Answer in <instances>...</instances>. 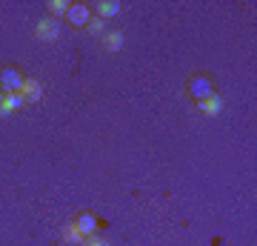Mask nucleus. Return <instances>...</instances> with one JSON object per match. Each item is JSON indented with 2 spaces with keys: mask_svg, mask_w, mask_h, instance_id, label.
<instances>
[{
  "mask_svg": "<svg viewBox=\"0 0 257 246\" xmlns=\"http://www.w3.org/2000/svg\"><path fill=\"white\" fill-rule=\"evenodd\" d=\"M66 18L72 26H89V20H92V9L86 6V3H72L69 12H66Z\"/></svg>",
  "mask_w": 257,
  "mask_h": 246,
  "instance_id": "3",
  "label": "nucleus"
},
{
  "mask_svg": "<svg viewBox=\"0 0 257 246\" xmlns=\"http://www.w3.org/2000/svg\"><path fill=\"white\" fill-rule=\"evenodd\" d=\"M57 35H60V23H57V18H43L35 26V37L37 40H43V43L57 40Z\"/></svg>",
  "mask_w": 257,
  "mask_h": 246,
  "instance_id": "2",
  "label": "nucleus"
},
{
  "mask_svg": "<svg viewBox=\"0 0 257 246\" xmlns=\"http://www.w3.org/2000/svg\"><path fill=\"white\" fill-rule=\"evenodd\" d=\"M189 92H192V98L197 103L206 101L209 95H214V89H211V80L209 77H192V83H189Z\"/></svg>",
  "mask_w": 257,
  "mask_h": 246,
  "instance_id": "5",
  "label": "nucleus"
},
{
  "mask_svg": "<svg viewBox=\"0 0 257 246\" xmlns=\"http://www.w3.org/2000/svg\"><path fill=\"white\" fill-rule=\"evenodd\" d=\"M63 237L69 240V243H83V240H86V237H83L80 232H77V226H74V223H69V226H63Z\"/></svg>",
  "mask_w": 257,
  "mask_h": 246,
  "instance_id": "11",
  "label": "nucleus"
},
{
  "mask_svg": "<svg viewBox=\"0 0 257 246\" xmlns=\"http://www.w3.org/2000/svg\"><path fill=\"white\" fill-rule=\"evenodd\" d=\"M23 74L15 69V66H3L0 69V92H6V95H12V92H20V86H23Z\"/></svg>",
  "mask_w": 257,
  "mask_h": 246,
  "instance_id": "1",
  "label": "nucleus"
},
{
  "mask_svg": "<svg viewBox=\"0 0 257 246\" xmlns=\"http://www.w3.org/2000/svg\"><path fill=\"white\" fill-rule=\"evenodd\" d=\"M103 49L106 52H120L123 49V32H117V29L114 32H106L103 35Z\"/></svg>",
  "mask_w": 257,
  "mask_h": 246,
  "instance_id": "9",
  "label": "nucleus"
},
{
  "mask_svg": "<svg viewBox=\"0 0 257 246\" xmlns=\"http://www.w3.org/2000/svg\"><path fill=\"white\" fill-rule=\"evenodd\" d=\"M20 95H23V103H37L43 98V86H40V80H35V77H26L23 86H20Z\"/></svg>",
  "mask_w": 257,
  "mask_h": 246,
  "instance_id": "4",
  "label": "nucleus"
},
{
  "mask_svg": "<svg viewBox=\"0 0 257 246\" xmlns=\"http://www.w3.org/2000/svg\"><path fill=\"white\" fill-rule=\"evenodd\" d=\"M106 23H109V20H103V18H92V20H89V32H92L94 37H103V35H106Z\"/></svg>",
  "mask_w": 257,
  "mask_h": 246,
  "instance_id": "10",
  "label": "nucleus"
},
{
  "mask_svg": "<svg viewBox=\"0 0 257 246\" xmlns=\"http://www.w3.org/2000/svg\"><path fill=\"white\" fill-rule=\"evenodd\" d=\"M94 12H97L94 18L109 20V18H114V15L120 12V3L117 0H97V3H94Z\"/></svg>",
  "mask_w": 257,
  "mask_h": 246,
  "instance_id": "8",
  "label": "nucleus"
},
{
  "mask_svg": "<svg viewBox=\"0 0 257 246\" xmlns=\"http://www.w3.org/2000/svg\"><path fill=\"white\" fill-rule=\"evenodd\" d=\"M69 6H72L69 0H52V3H49V12L60 18V15H66V12H69Z\"/></svg>",
  "mask_w": 257,
  "mask_h": 246,
  "instance_id": "12",
  "label": "nucleus"
},
{
  "mask_svg": "<svg viewBox=\"0 0 257 246\" xmlns=\"http://www.w3.org/2000/svg\"><path fill=\"white\" fill-rule=\"evenodd\" d=\"M80 246H111V243L106 240V237H94V235H89V237H86V240H83Z\"/></svg>",
  "mask_w": 257,
  "mask_h": 246,
  "instance_id": "13",
  "label": "nucleus"
},
{
  "mask_svg": "<svg viewBox=\"0 0 257 246\" xmlns=\"http://www.w3.org/2000/svg\"><path fill=\"white\" fill-rule=\"evenodd\" d=\"M74 226H77V232H80L83 237L94 235V229H97V218H94L92 212H83L80 218L74 220Z\"/></svg>",
  "mask_w": 257,
  "mask_h": 246,
  "instance_id": "7",
  "label": "nucleus"
},
{
  "mask_svg": "<svg viewBox=\"0 0 257 246\" xmlns=\"http://www.w3.org/2000/svg\"><path fill=\"white\" fill-rule=\"evenodd\" d=\"M197 106H200V112L206 115V118H217V115L223 112V98H220V95H209V98L200 101Z\"/></svg>",
  "mask_w": 257,
  "mask_h": 246,
  "instance_id": "6",
  "label": "nucleus"
}]
</instances>
